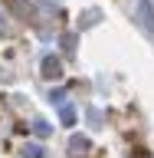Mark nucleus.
I'll return each mask as SVG.
<instances>
[{
	"label": "nucleus",
	"instance_id": "nucleus-1",
	"mask_svg": "<svg viewBox=\"0 0 154 158\" xmlns=\"http://www.w3.org/2000/svg\"><path fill=\"white\" fill-rule=\"evenodd\" d=\"M46 76H53V79L59 76V63L56 59H46Z\"/></svg>",
	"mask_w": 154,
	"mask_h": 158
},
{
	"label": "nucleus",
	"instance_id": "nucleus-2",
	"mask_svg": "<svg viewBox=\"0 0 154 158\" xmlns=\"http://www.w3.org/2000/svg\"><path fill=\"white\" fill-rule=\"evenodd\" d=\"M23 155H30V158H39V148H36V145H30V148H23Z\"/></svg>",
	"mask_w": 154,
	"mask_h": 158
}]
</instances>
